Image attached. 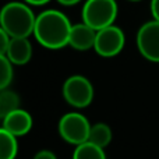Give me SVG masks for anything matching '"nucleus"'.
I'll return each mask as SVG.
<instances>
[{
	"label": "nucleus",
	"mask_w": 159,
	"mask_h": 159,
	"mask_svg": "<svg viewBox=\"0 0 159 159\" xmlns=\"http://www.w3.org/2000/svg\"><path fill=\"white\" fill-rule=\"evenodd\" d=\"M71 27L66 14L57 10H46L36 17L34 35L42 46L56 50L69 45Z\"/></svg>",
	"instance_id": "nucleus-1"
},
{
	"label": "nucleus",
	"mask_w": 159,
	"mask_h": 159,
	"mask_svg": "<svg viewBox=\"0 0 159 159\" xmlns=\"http://www.w3.org/2000/svg\"><path fill=\"white\" fill-rule=\"evenodd\" d=\"M0 24L2 30L13 38H28L35 31L36 16L28 3L11 2L2 8Z\"/></svg>",
	"instance_id": "nucleus-2"
},
{
	"label": "nucleus",
	"mask_w": 159,
	"mask_h": 159,
	"mask_svg": "<svg viewBox=\"0 0 159 159\" xmlns=\"http://www.w3.org/2000/svg\"><path fill=\"white\" fill-rule=\"evenodd\" d=\"M116 17V0H87L82 7V21L96 31L112 25Z\"/></svg>",
	"instance_id": "nucleus-3"
},
{
	"label": "nucleus",
	"mask_w": 159,
	"mask_h": 159,
	"mask_svg": "<svg viewBox=\"0 0 159 159\" xmlns=\"http://www.w3.org/2000/svg\"><path fill=\"white\" fill-rule=\"evenodd\" d=\"M91 124L84 115L81 113H67L60 119L59 123V133L64 141L74 145L87 143L91 133Z\"/></svg>",
	"instance_id": "nucleus-4"
},
{
	"label": "nucleus",
	"mask_w": 159,
	"mask_h": 159,
	"mask_svg": "<svg viewBox=\"0 0 159 159\" xmlns=\"http://www.w3.org/2000/svg\"><path fill=\"white\" fill-rule=\"evenodd\" d=\"M63 96L69 105L78 109L87 107L93 99V87L88 78L82 75H71L63 85Z\"/></svg>",
	"instance_id": "nucleus-5"
},
{
	"label": "nucleus",
	"mask_w": 159,
	"mask_h": 159,
	"mask_svg": "<svg viewBox=\"0 0 159 159\" xmlns=\"http://www.w3.org/2000/svg\"><path fill=\"white\" fill-rule=\"evenodd\" d=\"M126 43L124 32L116 25H109L106 28L96 31L95 39V52L103 57H113L123 50Z\"/></svg>",
	"instance_id": "nucleus-6"
},
{
	"label": "nucleus",
	"mask_w": 159,
	"mask_h": 159,
	"mask_svg": "<svg viewBox=\"0 0 159 159\" xmlns=\"http://www.w3.org/2000/svg\"><path fill=\"white\" fill-rule=\"evenodd\" d=\"M137 46L140 53L149 61L159 63V21H148L138 30Z\"/></svg>",
	"instance_id": "nucleus-7"
},
{
	"label": "nucleus",
	"mask_w": 159,
	"mask_h": 159,
	"mask_svg": "<svg viewBox=\"0 0 159 159\" xmlns=\"http://www.w3.org/2000/svg\"><path fill=\"white\" fill-rule=\"evenodd\" d=\"M3 129L10 131L16 137L25 135L32 129V117L27 110H22L18 107L3 117Z\"/></svg>",
	"instance_id": "nucleus-8"
},
{
	"label": "nucleus",
	"mask_w": 159,
	"mask_h": 159,
	"mask_svg": "<svg viewBox=\"0 0 159 159\" xmlns=\"http://www.w3.org/2000/svg\"><path fill=\"white\" fill-rule=\"evenodd\" d=\"M95 39H96V30L85 24L84 21L81 24H75L71 27V32H70V41L69 45L74 48L75 50H89L91 48L95 46Z\"/></svg>",
	"instance_id": "nucleus-9"
},
{
	"label": "nucleus",
	"mask_w": 159,
	"mask_h": 159,
	"mask_svg": "<svg viewBox=\"0 0 159 159\" xmlns=\"http://www.w3.org/2000/svg\"><path fill=\"white\" fill-rule=\"evenodd\" d=\"M4 56H7L13 64H18V66L27 64L32 56L31 42L28 41V38H18V36L13 38L11 36L10 45H8V49L4 53Z\"/></svg>",
	"instance_id": "nucleus-10"
},
{
	"label": "nucleus",
	"mask_w": 159,
	"mask_h": 159,
	"mask_svg": "<svg viewBox=\"0 0 159 159\" xmlns=\"http://www.w3.org/2000/svg\"><path fill=\"white\" fill-rule=\"evenodd\" d=\"M18 145L16 135L6 129L0 130V159H16Z\"/></svg>",
	"instance_id": "nucleus-11"
},
{
	"label": "nucleus",
	"mask_w": 159,
	"mask_h": 159,
	"mask_svg": "<svg viewBox=\"0 0 159 159\" xmlns=\"http://www.w3.org/2000/svg\"><path fill=\"white\" fill-rule=\"evenodd\" d=\"M88 141L95 145L105 148L110 144L112 141V130L107 124L105 123H96L91 127V133H89V138Z\"/></svg>",
	"instance_id": "nucleus-12"
},
{
	"label": "nucleus",
	"mask_w": 159,
	"mask_h": 159,
	"mask_svg": "<svg viewBox=\"0 0 159 159\" xmlns=\"http://www.w3.org/2000/svg\"><path fill=\"white\" fill-rule=\"evenodd\" d=\"M73 159H106V155L103 152V148L87 141L77 145L73 154Z\"/></svg>",
	"instance_id": "nucleus-13"
},
{
	"label": "nucleus",
	"mask_w": 159,
	"mask_h": 159,
	"mask_svg": "<svg viewBox=\"0 0 159 159\" xmlns=\"http://www.w3.org/2000/svg\"><path fill=\"white\" fill-rule=\"evenodd\" d=\"M20 107V98L14 91L11 89H2L0 93V117H4L8 113H11L13 110Z\"/></svg>",
	"instance_id": "nucleus-14"
},
{
	"label": "nucleus",
	"mask_w": 159,
	"mask_h": 159,
	"mask_svg": "<svg viewBox=\"0 0 159 159\" xmlns=\"http://www.w3.org/2000/svg\"><path fill=\"white\" fill-rule=\"evenodd\" d=\"M13 81V63L4 55H0V88L4 89Z\"/></svg>",
	"instance_id": "nucleus-15"
},
{
	"label": "nucleus",
	"mask_w": 159,
	"mask_h": 159,
	"mask_svg": "<svg viewBox=\"0 0 159 159\" xmlns=\"http://www.w3.org/2000/svg\"><path fill=\"white\" fill-rule=\"evenodd\" d=\"M10 41H11V36L4 30H0V55H4L7 52Z\"/></svg>",
	"instance_id": "nucleus-16"
},
{
	"label": "nucleus",
	"mask_w": 159,
	"mask_h": 159,
	"mask_svg": "<svg viewBox=\"0 0 159 159\" xmlns=\"http://www.w3.org/2000/svg\"><path fill=\"white\" fill-rule=\"evenodd\" d=\"M34 159H57V158H56V155L53 154L52 151H49V149H42V151L36 152Z\"/></svg>",
	"instance_id": "nucleus-17"
},
{
	"label": "nucleus",
	"mask_w": 159,
	"mask_h": 159,
	"mask_svg": "<svg viewBox=\"0 0 159 159\" xmlns=\"http://www.w3.org/2000/svg\"><path fill=\"white\" fill-rule=\"evenodd\" d=\"M151 13L154 20L159 21V0H151Z\"/></svg>",
	"instance_id": "nucleus-18"
},
{
	"label": "nucleus",
	"mask_w": 159,
	"mask_h": 159,
	"mask_svg": "<svg viewBox=\"0 0 159 159\" xmlns=\"http://www.w3.org/2000/svg\"><path fill=\"white\" fill-rule=\"evenodd\" d=\"M24 2L31 6H43V4H46V3H49L50 0H24Z\"/></svg>",
	"instance_id": "nucleus-19"
},
{
	"label": "nucleus",
	"mask_w": 159,
	"mask_h": 159,
	"mask_svg": "<svg viewBox=\"0 0 159 159\" xmlns=\"http://www.w3.org/2000/svg\"><path fill=\"white\" fill-rule=\"evenodd\" d=\"M57 2L63 6H74V4H77V3L81 2V0H57Z\"/></svg>",
	"instance_id": "nucleus-20"
},
{
	"label": "nucleus",
	"mask_w": 159,
	"mask_h": 159,
	"mask_svg": "<svg viewBox=\"0 0 159 159\" xmlns=\"http://www.w3.org/2000/svg\"><path fill=\"white\" fill-rule=\"evenodd\" d=\"M129 2H141V0H129Z\"/></svg>",
	"instance_id": "nucleus-21"
}]
</instances>
